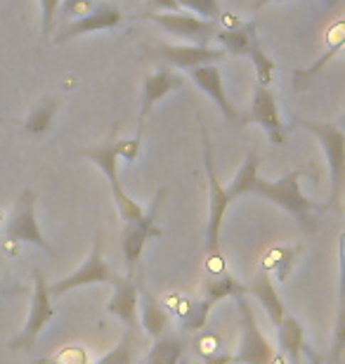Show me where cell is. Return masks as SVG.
Segmentation results:
<instances>
[{"label": "cell", "instance_id": "obj_7", "mask_svg": "<svg viewBox=\"0 0 345 364\" xmlns=\"http://www.w3.org/2000/svg\"><path fill=\"white\" fill-rule=\"evenodd\" d=\"M164 194H166V189L161 187L159 194L154 196V201L149 203V208L142 213V218H137V220H133V223H126V228H123V232H121V253H123V258H126L128 274H133L147 242H149L152 237L161 235L156 220H159V210H161V201H164Z\"/></svg>", "mask_w": 345, "mask_h": 364}, {"label": "cell", "instance_id": "obj_38", "mask_svg": "<svg viewBox=\"0 0 345 364\" xmlns=\"http://www.w3.org/2000/svg\"><path fill=\"white\" fill-rule=\"evenodd\" d=\"M137 364H142V362H137Z\"/></svg>", "mask_w": 345, "mask_h": 364}, {"label": "cell", "instance_id": "obj_27", "mask_svg": "<svg viewBox=\"0 0 345 364\" xmlns=\"http://www.w3.org/2000/svg\"><path fill=\"white\" fill-rule=\"evenodd\" d=\"M248 57H251L253 69H255V83L262 85V88H270L275 81V62L270 60V55H265L260 43H255V46L248 50Z\"/></svg>", "mask_w": 345, "mask_h": 364}, {"label": "cell", "instance_id": "obj_4", "mask_svg": "<svg viewBox=\"0 0 345 364\" xmlns=\"http://www.w3.org/2000/svg\"><path fill=\"white\" fill-rule=\"evenodd\" d=\"M296 126L312 133L319 140L322 149L327 154L329 173H331V206H341L343 196V180H345V133L341 126L329 121H312V119H296Z\"/></svg>", "mask_w": 345, "mask_h": 364}, {"label": "cell", "instance_id": "obj_6", "mask_svg": "<svg viewBox=\"0 0 345 364\" xmlns=\"http://www.w3.org/2000/svg\"><path fill=\"white\" fill-rule=\"evenodd\" d=\"M48 277L36 270L33 274V294H31V308H28V317L24 329L19 331V336L10 341L12 350H31L33 343L38 341L43 329L50 324V319L55 317V308H53V296H50L48 289Z\"/></svg>", "mask_w": 345, "mask_h": 364}, {"label": "cell", "instance_id": "obj_30", "mask_svg": "<svg viewBox=\"0 0 345 364\" xmlns=\"http://www.w3.org/2000/svg\"><path fill=\"white\" fill-rule=\"evenodd\" d=\"M92 7V0H62L60 3V10H57V19H62L64 24L71 19H78L83 17L85 12H90Z\"/></svg>", "mask_w": 345, "mask_h": 364}, {"label": "cell", "instance_id": "obj_33", "mask_svg": "<svg viewBox=\"0 0 345 364\" xmlns=\"http://www.w3.org/2000/svg\"><path fill=\"white\" fill-rule=\"evenodd\" d=\"M149 10H166V12H180L178 0H147Z\"/></svg>", "mask_w": 345, "mask_h": 364}, {"label": "cell", "instance_id": "obj_15", "mask_svg": "<svg viewBox=\"0 0 345 364\" xmlns=\"http://www.w3.org/2000/svg\"><path fill=\"white\" fill-rule=\"evenodd\" d=\"M189 78L194 81V85L199 88L203 95H208L213 100V105H216L223 116L230 123H241V114L237 109L232 107V102L227 100V92L223 88V74H220V69L216 64H206V67H196V69H189L187 71Z\"/></svg>", "mask_w": 345, "mask_h": 364}, {"label": "cell", "instance_id": "obj_26", "mask_svg": "<svg viewBox=\"0 0 345 364\" xmlns=\"http://www.w3.org/2000/svg\"><path fill=\"white\" fill-rule=\"evenodd\" d=\"M137 358V341H135V329H126L121 341L109 350L105 358L97 360L95 364H135Z\"/></svg>", "mask_w": 345, "mask_h": 364}, {"label": "cell", "instance_id": "obj_19", "mask_svg": "<svg viewBox=\"0 0 345 364\" xmlns=\"http://www.w3.org/2000/svg\"><path fill=\"white\" fill-rule=\"evenodd\" d=\"M275 326H277V333H279V348H282V353L279 355H284L289 364H300V355H303V348H305L303 324H300L293 315L286 312Z\"/></svg>", "mask_w": 345, "mask_h": 364}, {"label": "cell", "instance_id": "obj_22", "mask_svg": "<svg viewBox=\"0 0 345 364\" xmlns=\"http://www.w3.org/2000/svg\"><path fill=\"white\" fill-rule=\"evenodd\" d=\"M182 358H185L182 338L166 331L164 336L154 338V346L149 348V353H147L142 364H180Z\"/></svg>", "mask_w": 345, "mask_h": 364}, {"label": "cell", "instance_id": "obj_8", "mask_svg": "<svg viewBox=\"0 0 345 364\" xmlns=\"http://www.w3.org/2000/svg\"><path fill=\"white\" fill-rule=\"evenodd\" d=\"M5 237L10 239V242L33 244V246H38V249L50 251V242L43 237L38 220H36V192L31 187L21 189L17 201H14L12 213L7 218V225H5Z\"/></svg>", "mask_w": 345, "mask_h": 364}, {"label": "cell", "instance_id": "obj_16", "mask_svg": "<svg viewBox=\"0 0 345 364\" xmlns=\"http://www.w3.org/2000/svg\"><path fill=\"white\" fill-rule=\"evenodd\" d=\"M114 294L107 301V312H112L114 317H119L126 329H135L137 326V284L133 282V274L128 277H116Z\"/></svg>", "mask_w": 345, "mask_h": 364}, {"label": "cell", "instance_id": "obj_31", "mask_svg": "<svg viewBox=\"0 0 345 364\" xmlns=\"http://www.w3.org/2000/svg\"><path fill=\"white\" fill-rule=\"evenodd\" d=\"M41 3V38H48L53 33V26L57 21V10L62 0H38Z\"/></svg>", "mask_w": 345, "mask_h": 364}, {"label": "cell", "instance_id": "obj_28", "mask_svg": "<svg viewBox=\"0 0 345 364\" xmlns=\"http://www.w3.org/2000/svg\"><path fill=\"white\" fill-rule=\"evenodd\" d=\"M291 263H293V249H275L267 253L265 267H262V270L267 274H277V279L282 282V279H286V274H289Z\"/></svg>", "mask_w": 345, "mask_h": 364}, {"label": "cell", "instance_id": "obj_34", "mask_svg": "<svg viewBox=\"0 0 345 364\" xmlns=\"http://www.w3.org/2000/svg\"><path fill=\"white\" fill-rule=\"evenodd\" d=\"M270 3H282V0H255V3H253V12L262 10V7L270 5ZM324 3H334V0H324Z\"/></svg>", "mask_w": 345, "mask_h": 364}, {"label": "cell", "instance_id": "obj_25", "mask_svg": "<svg viewBox=\"0 0 345 364\" xmlns=\"http://www.w3.org/2000/svg\"><path fill=\"white\" fill-rule=\"evenodd\" d=\"M57 97H46L43 102H38V105L33 107V112L26 116L24 119V130L26 133H31V135H43V133H48V128L53 126V119H55V114H57Z\"/></svg>", "mask_w": 345, "mask_h": 364}, {"label": "cell", "instance_id": "obj_37", "mask_svg": "<svg viewBox=\"0 0 345 364\" xmlns=\"http://www.w3.org/2000/svg\"><path fill=\"white\" fill-rule=\"evenodd\" d=\"M0 123H5V121H3V119H0Z\"/></svg>", "mask_w": 345, "mask_h": 364}, {"label": "cell", "instance_id": "obj_21", "mask_svg": "<svg viewBox=\"0 0 345 364\" xmlns=\"http://www.w3.org/2000/svg\"><path fill=\"white\" fill-rule=\"evenodd\" d=\"M239 296H246V284H241L237 277H232L227 272H218L208 277L206 287H203V301H206L211 308H216L225 298H239Z\"/></svg>", "mask_w": 345, "mask_h": 364}, {"label": "cell", "instance_id": "obj_13", "mask_svg": "<svg viewBox=\"0 0 345 364\" xmlns=\"http://www.w3.org/2000/svg\"><path fill=\"white\" fill-rule=\"evenodd\" d=\"M241 121H248L253 126H260L267 133L270 142L275 144H284L286 140V126L282 123V116H279V107H277V97L270 88H262V85L255 83L253 88V97H251V109Z\"/></svg>", "mask_w": 345, "mask_h": 364}, {"label": "cell", "instance_id": "obj_9", "mask_svg": "<svg viewBox=\"0 0 345 364\" xmlns=\"http://www.w3.org/2000/svg\"><path fill=\"white\" fill-rule=\"evenodd\" d=\"M139 19H149L159 24L164 31H168L175 38H182L192 46H208L216 38V24L208 19L194 17V14H180V12H142Z\"/></svg>", "mask_w": 345, "mask_h": 364}, {"label": "cell", "instance_id": "obj_23", "mask_svg": "<svg viewBox=\"0 0 345 364\" xmlns=\"http://www.w3.org/2000/svg\"><path fill=\"white\" fill-rule=\"evenodd\" d=\"M258 166H260V159H258V151H248V154L244 156V164L239 166L237 176L232 178L230 185L225 187V192L230 194V199H239V196L244 194H251V189L255 185V180H258Z\"/></svg>", "mask_w": 345, "mask_h": 364}, {"label": "cell", "instance_id": "obj_2", "mask_svg": "<svg viewBox=\"0 0 345 364\" xmlns=\"http://www.w3.org/2000/svg\"><path fill=\"white\" fill-rule=\"evenodd\" d=\"M307 176V171H291L286 176L277 178V180H262L258 178L251 189V194L260 196L270 203H275L286 213H291L296 220L303 225L305 230H314V218H312V208L314 201L307 199L300 189V180Z\"/></svg>", "mask_w": 345, "mask_h": 364}, {"label": "cell", "instance_id": "obj_18", "mask_svg": "<svg viewBox=\"0 0 345 364\" xmlns=\"http://www.w3.org/2000/svg\"><path fill=\"white\" fill-rule=\"evenodd\" d=\"M137 296H139L137 298V315H139V322H142L144 333L149 338L164 336L168 331V322H171L168 310L144 287H137Z\"/></svg>", "mask_w": 345, "mask_h": 364}, {"label": "cell", "instance_id": "obj_17", "mask_svg": "<svg viewBox=\"0 0 345 364\" xmlns=\"http://www.w3.org/2000/svg\"><path fill=\"white\" fill-rule=\"evenodd\" d=\"M246 296H253L275 324L286 315V305L282 301V296L277 294V284L272 279V274H267L265 270H260L246 284Z\"/></svg>", "mask_w": 345, "mask_h": 364}, {"label": "cell", "instance_id": "obj_10", "mask_svg": "<svg viewBox=\"0 0 345 364\" xmlns=\"http://www.w3.org/2000/svg\"><path fill=\"white\" fill-rule=\"evenodd\" d=\"M114 279L116 277L112 272V267H109L105 260V244H102V239L97 237L92 244L90 256L85 258V263L80 265L78 270H73L69 277H62L60 282L48 284V289H50V296H64L78 287H87V284H112Z\"/></svg>", "mask_w": 345, "mask_h": 364}, {"label": "cell", "instance_id": "obj_1", "mask_svg": "<svg viewBox=\"0 0 345 364\" xmlns=\"http://www.w3.org/2000/svg\"><path fill=\"white\" fill-rule=\"evenodd\" d=\"M239 312H241V341L234 353H203L206 364H270L275 360V346L270 343L262 333L258 319H255L251 305L246 296L237 298Z\"/></svg>", "mask_w": 345, "mask_h": 364}, {"label": "cell", "instance_id": "obj_24", "mask_svg": "<svg viewBox=\"0 0 345 364\" xmlns=\"http://www.w3.org/2000/svg\"><path fill=\"white\" fill-rule=\"evenodd\" d=\"M211 305L203 301V298H180L178 308V319L182 324V329L185 331H199L203 324H206V319L211 315Z\"/></svg>", "mask_w": 345, "mask_h": 364}, {"label": "cell", "instance_id": "obj_12", "mask_svg": "<svg viewBox=\"0 0 345 364\" xmlns=\"http://www.w3.org/2000/svg\"><path fill=\"white\" fill-rule=\"evenodd\" d=\"M185 88V81L178 71H173L171 67H159L156 71L144 76V83H142V100H139V116H137V135L135 137H142V130H144V123L149 119L152 109L159 105L166 95H171L175 90H182Z\"/></svg>", "mask_w": 345, "mask_h": 364}, {"label": "cell", "instance_id": "obj_29", "mask_svg": "<svg viewBox=\"0 0 345 364\" xmlns=\"http://www.w3.org/2000/svg\"><path fill=\"white\" fill-rule=\"evenodd\" d=\"M178 5L182 7V10H189L194 12L196 17L201 19H218L220 17V5L218 0H178Z\"/></svg>", "mask_w": 345, "mask_h": 364}, {"label": "cell", "instance_id": "obj_5", "mask_svg": "<svg viewBox=\"0 0 345 364\" xmlns=\"http://www.w3.org/2000/svg\"><path fill=\"white\" fill-rule=\"evenodd\" d=\"M78 154L83 159H90V161L97 166L102 173H105V178L109 182V189H112L116 210H119L123 223H133V220H137V218H142L144 208L139 206V203L121 185V178H119V161H121V159L116 156L114 140H107L102 144H92V147L80 149Z\"/></svg>", "mask_w": 345, "mask_h": 364}, {"label": "cell", "instance_id": "obj_35", "mask_svg": "<svg viewBox=\"0 0 345 364\" xmlns=\"http://www.w3.org/2000/svg\"><path fill=\"white\" fill-rule=\"evenodd\" d=\"M270 364H289V362H286V358H284V355H275V360L272 362H270Z\"/></svg>", "mask_w": 345, "mask_h": 364}, {"label": "cell", "instance_id": "obj_20", "mask_svg": "<svg viewBox=\"0 0 345 364\" xmlns=\"http://www.w3.org/2000/svg\"><path fill=\"white\" fill-rule=\"evenodd\" d=\"M216 41L223 46L225 55H248V50L258 43V36H255L253 24H239L237 21L227 28H218Z\"/></svg>", "mask_w": 345, "mask_h": 364}, {"label": "cell", "instance_id": "obj_14", "mask_svg": "<svg viewBox=\"0 0 345 364\" xmlns=\"http://www.w3.org/2000/svg\"><path fill=\"white\" fill-rule=\"evenodd\" d=\"M154 50H156V55L168 64V67H175V69H182V71L206 67V64H216V62L227 57L223 50H213L211 46H192V43H187V46L156 43Z\"/></svg>", "mask_w": 345, "mask_h": 364}, {"label": "cell", "instance_id": "obj_32", "mask_svg": "<svg viewBox=\"0 0 345 364\" xmlns=\"http://www.w3.org/2000/svg\"><path fill=\"white\" fill-rule=\"evenodd\" d=\"M116 156L123 159L126 164L137 161L139 156V137H130V140H114Z\"/></svg>", "mask_w": 345, "mask_h": 364}, {"label": "cell", "instance_id": "obj_11", "mask_svg": "<svg viewBox=\"0 0 345 364\" xmlns=\"http://www.w3.org/2000/svg\"><path fill=\"white\" fill-rule=\"evenodd\" d=\"M121 21H123L121 7H116L112 3H92L90 12H85L83 17L71 19L64 26H60V31L55 36V43L57 46H64V43H71L73 38H80L85 33L112 31Z\"/></svg>", "mask_w": 345, "mask_h": 364}, {"label": "cell", "instance_id": "obj_3", "mask_svg": "<svg viewBox=\"0 0 345 364\" xmlns=\"http://www.w3.org/2000/svg\"><path fill=\"white\" fill-rule=\"evenodd\" d=\"M201 140H203V168H206L208 180V225H206V256H208V270L213 274L225 272L223 260H220V230H223V218L230 208V194L225 192V187L220 185V180L213 168V154H211V140L208 130L201 123Z\"/></svg>", "mask_w": 345, "mask_h": 364}, {"label": "cell", "instance_id": "obj_36", "mask_svg": "<svg viewBox=\"0 0 345 364\" xmlns=\"http://www.w3.org/2000/svg\"><path fill=\"white\" fill-rule=\"evenodd\" d=\"M180 364H189V362H187V358H182V360H180Z\"/></svg>", "mask_w": 345, "mask_h": 364}]
</instances>
